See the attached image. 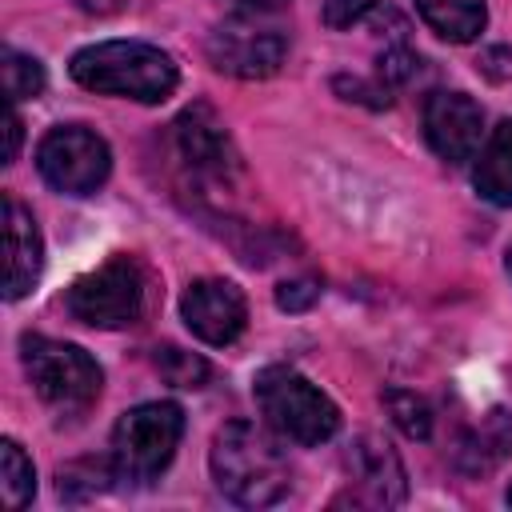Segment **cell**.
Listing matches in <instances>:
<instances>
[{
    "instance_id": "cell-14",
    "label": "cell",
    "mask_w": 512,
    "mask_h": 512,
    "mask_svg": "<svg viewBox=\"0 0 512 512\" xmlns=\"http://www.w3.org/2000/svg\"><path fill=\"white\" fill-rule=\"evenodd\" d=\"M512 452V416L504 408H492L476 428H468L456 448H452V464L464 476H488L492 468H500V460Z\"/></svg>"
},
{
    "instance_id": "cell-25",
    "label": "cell",
    "mask_w": 512,
    "mask_h": 512,
    "mask_svg": "<svg viewBox=\"0 0 512 512\" xmlns=\"http://www.w3.org/2000/svg\"><path fill=\"white\" fill-rule=\"evenodd\" d=\"M80 8H88V12H124V8H132L136 0H76Z\"/></svg>"
},
{
    "instance_id": "cell-22",
    "label": "cell",
    "mask_w": 512,
    "mask_h": 512,
    "mask_svg": "<svg viewBox=\"0 0 512 512\" xmlns=\"http://www.w3.org/2000/svg\"><path fill=\"white\" fill-rule=\"evenodd\" d=\"M316 4H320V20L328 28H352L356 20H364L376 8V0H316Z\"/></svg>"
},
{
    "instance_id": "cell-20",
    "label": "cell",
    "mask_w": 512,
    "mask_h": 512,
    "mask_svg": "<svg viewBox=\"0 0 512 512\" xmlns=\"http://www.w3.org/2000/svg\"><path fill=\"white\" fill-rule=\"evenodd\" d=\"M384 404H388L396 428L408 440H428L432 436V408H428L424 396H416L408 388H384Z\"/></svg>"
},
{
    "instance_id": "cell-27",
    "label": "cell",
    "mask_w": 512,
    "mask_h": 512,
    "mask_svg": "<svg viewBox=\"0 0 512 512\" xmlns=\"http://www.w3.org/2000/svg\"><path fill=\"white\" fill-rule=\"evenodd\" d=\"M508 272H512V248H508Z\"/></svg>"
},
{
    "instance_id": "cell-18",
    "label": "cell",
    "mask_w": 512,
    "mask_h": 512,
    "mask_svg": "<svg viewBox=\"0 0 512 512\" xmlns=\"http://www.w3.org/2000/svg\"><path fill=\"white\" fill-rule=\"evenodd\" d=\"M4 96L8 104H20V100H36L44 92V64L36 56H24L16 48H4Z\"/></svg>"
},
{
    "instance_id": "cell-9",
    "label": "cell",
    "mask_w": 512,
    "mask_h": 512,
    "mask_svg": "<svg viewBox=\"0 0 512 512\" xmlns=\"http://www.w3.org/2000/svg\"><path fill=\"white\" fill-rule=\"evenodd\" d=\"M36 168L56 192L92 196L96 188H104V180L112 172V152H108L104 136H96L92 128L56 124L36 144Z\"/></svg>"
},
{
    "instance_id": "cell-5",
    "label": "cell",
    "mask_w": 512,
    "mask_h": 512,
    "mask_svg": "<svg viewBox=\"0 0 512 512\" xmlns=\"http://www.w3.org/2000/svg\"><path fill=\"white\" fill-rule=\"evenodd\" d=\"M184 436V412L172 400L128 408L112 428V468L124 484H152L176 456Z\"/></svg>"
},
{
    "instance_id": "cell-10",
    "label": "cell",
    "mask_w": 512,
    "mask_h": 512,
    "mask_svg": "<svg viewBox=\"0 0 512 512\" xmlns=\"http://www.w3.org/2000/svg\"><path fill=\"white\" fill-rule=\"evenodd\" d=\"M180 316L188 324V332L204 344H232L244 324H248V300L244 292L232 284V280H216V276H204V280H192L180 296Z\"/></svg>"
},
{
    "instance_id": "cell-21",
    "label": "cell",
    "mask_w": 512,
    "mask_h": 512,
    "mask_svg": "<svg viewBox=\"0 0 512 512\" xmlns=\"http://www.w3.org/2000/svg\"><path fill=\"white\" fill-rule=\"evenodd\" d=\"M112 480H120L116 468H112V456L108 460H76V464L60 468V496L84 500V496L104 492Z\"/></svg>"
},
{
    "instance_id": "cell-15",
    "label": "cell",
    "mask_w": 512,
    "mask_h": 512,
    "mask_svg": "<svg viewBox=\"0 0 512 512\" xmlns=\"http://www.w3.org/2000/svg\"><path fill=\"white\" fill-rule=\"evenodd\" d=\"M472 184L488 204L512 208V120H500L484 140L472 168Z\"/></svg>"
},
{
    "instance_id": "cell-19",
    "label": "cell",
    "mask_w": 512,
    "mask_h": 512,
    "mask_svg": "<svg viewBox=\"0 0 512 512\" xmlns=\"http://www.w3.org/2000/svg\"><path fill=\"white\" fill-rule=\"evenodd\" d=\"M152 364H156V372H160L172 388H204V384H208V376H212V368H208V360H204V356L184 352V348H176V344L156 348Z\"/></svg>"
},
{
    "instance_id": "cell-3",
    "label": "cell",
    "mask_w": 512,
    "mask_h": 512,
    "mask_svg": "<svg viewBox=\"0 0 512 512\" xmlns=\"http://www.w3.org/2000/svg\"><path fill=\"white\" fill-rule=\"evenodd\" d=\"M256 404L264 420L292 444L316 448L340 432V408L296 368L288 364H268L252 380Z\"/></svg>"
},
{
    "instance_id": "cell-11",
    "label": "cell",
    "mask_w": 512,
    "mask_h": 512,
    "mask_svg": "<svg viewBox=\"0 0 512 512\" xmlns=\"http://www.w3.org/2000/svg\"><path fill=\"white\" fill-rule=\"evenodd\" d=\"M480 132H484V116L472 96L432 92L424 100V140L440 160H448V164L472 160L480 148Z\"/></svg>"
},
{
    "instance_id": "cell-24",
    "label": "cell",
    "mask_w": 512,
    "mask_h": 512,
    "mask_svg": "<svg viewBox=\"0 0 512 512\" xmlns=\"http://www.w3.org/2000/svg\"><path fill=\"white\" fill-rule=\"evenodd\" d=\"M20 140H24V124L16 116V104H8V116H4V164H12L20 156Z\"/></svg>"
},
{
    "instance_id": "cell-17",
    "label": "cell",
    "mask_w": 512,
    "mask_h": 512,
    "mask_svg": "<svg viewBox=\"0 0 512 512\" xmlns=\"http://www.w3.org/2000/svg\"><path fill=\"white\" fill-rule=\"evenodd\" d=\"M0 492H4V504L16 512L32 500L36 492V472H32V460L24 456V448L16 440H4L0 444Z\"/></svg>"
},
{
    "instance_id": "cell-4",
    "label": "cell",
    "mask_w": 512,
    "mask_h": 512,
    "mask_svg": "<svg viewBox=\"0 0 512 512\" xmlns=\"http://www.w3.org/2000/svg\"><path fill=\"white\" fill-rule=\"evenodd\" d=\"M148 296H152V276H148V268H144L136 256L116 252V256H108L100 268H92L88 276H80V280L68 288L64 304H68V312H72L80 324L112 332V328H132V324H140L144 312H148Z\"/></svg>"
},
{
    "instance_id": "cell-26",
    "label": "cell",
    "mask_w": 512,
    "mask_h": 512,
    "mask_svg": "<svg viewBox=\"0 0 512 512\" xmlns=\"http://www.w3.org/2000/svg\"><path fill=\"white\" fill-rule=\"evenodd\" d=\"M240 8H252V12H272V8H280L284 0H236Z\"/></svg>"
},
{
    "instance_id": "cell-1",
    "label": "cell",
    "mask_w": 512,
    "mask_h": 512,
    "mask_svg": "<svg viewBox=\"0 0 512 512\" xmlns=\"http://www.w3.org/2000/svg\"><path fill=\"white\" fill-rule=\"evenodd\" d=\"M208 468L216 488L240 508H268L292 492V464L284 448L248 420H228L212 436Z\"/></svg>"
},
{
    "instance_id": "cell-16",
    "label": "cell",
    "mask_w": 512,
    "mask_h": 512,
    "mask_svg": "<svg viewBox=\"0 0 512 512\" xmlns=\"http://www.w3.org/2000/svg\"><path fill=\"white\" fill-rule=\"evenodd\" d=\"M416 12L440 40H452V44L476 40L488 24L484 0H416Z\"/></svg>"
},
{
    "instance_id": "cell-13",
    "label": "cell",
    "mask_w": 512,
    "mask_h": 512,
    "mask_svg": "<svg viewBox=\"0 0 512 512\" xmlns=\"http://www.w3.org/2000/svg\"><path fill=\"white\" fill-rule=\"evenodd\" d=\"M40 268H44L40 228L16 196H4V296L8 300L28 296L40 280Z\"/></svg>"
},
{
    "instance_id": "cell-2",
    "label": "cell",
    "mask_w": 512,
    "mask_h": 512,
    "mask_svg": "<svg viewBox=\"0 0 512 512\" xmlns=\"http://www.w3.org/2000/svg\"><path fill=\"white\" fill-rule=\"evenodd\" d=\"M72 80L100 96H124L140 104H160L176 92V60L144 40H100L72 56Z\"/></svg>"
},
{
    "instance_id": "cell-8",
    "label": "cell",
    "mask_w": 512,
    "mask_h": 512,
    "mask_svg": "<svg viewBox=\"0 0 512 512\" xmlns=\"http://www.w3.org/2000/svg\"><path fill=\"white\" fill-rule=\"evenodd\" d=\"M284 56H288L284 28H276L272 20H264V12H252V8L224 16L208 32L212 68L236 80H264L284 64Z\"/></svg>"
},
{
    "instance_id": "cell-6",
    "label": "cell",
    "mask_w": 512,
    "mask_h": 512,
    "mask_svg": "<svg viewBox=\"0 0 512 512\" xmlns=\"http://www.w3.org/2000/svg\"><path fill=\"white\" fill-rule=\"evenodd\" d=\"M20 360L36 396L56 412H84L100 396L104 372L80 344L28 332L20 336Z\"/></svg>"
},
{
    "instance_id": "cell-12",
    "label": "cell",
    "mask_w": 512,
    "mask_h": 512,
    "mask_svg": "<svg viewBox=\"0 0 512 512\" xmlns=\"http://www.w3.org/2000/svg\"><path fill=\"white\" fill-rule=\"evenodd\" d=\"M344 468H348V484L356 488V496L364 504L396 508L408 500V472L388 440H380L372 432L356 436L344 452Z\"/></svg>"
},
{
    "instance_id": "cell-23",
    "label": "cell",
    "mask_w": 512,
    "mask_h": 512,
    "mask_svg": "<svg viewBox=\"0 0 512 512\" xmlns=\"http://www.w3.org/2000/svg\"><path fill=\"white\" fill-rule=\"evenodd\" d=\"M316 300H320V280H308V276L284 280V284L276 288V304H280L284 312H308Z\"/></svg>"
},
{
    "instance_id": "cell-28",
    "label": "cell",
    "mask_w": 512,
    "mask_h": 512,
    "mask_svg": "<svg viewBox=\"0 0 512 512\" xmlns=\"http://www.w3.org/2000/svg\"><path fill=\"white\" fill-rule=\"evenodd\" d=\"M508 504H512V488H508Z\"/></svg>"
},
{
    "instance_id": "cell-7",
    "label": "cell",
    "mask_w": 512,
    "mask_h": 512,
    "mask_svg": "<svg viewBox=\"0 0 512 512\" xmlns=\"http://www.w3.org/2000/svg\"><path fill=\"white\" fill-rule=\"evenodd\" d=\"M172 160L196 188H232L240 180V152L212 104L196 100L172 120Z\"/></svg>"
}]
</instances>
